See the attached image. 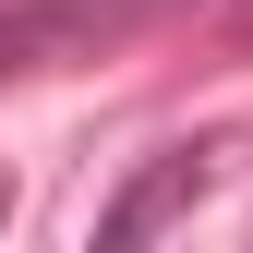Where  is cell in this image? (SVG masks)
I'll list each match as a JSON object with an SVG mask.
<instances>
[{"instance_id": "obj_1", "label": "cell", "mask_w": 253, "mask_h": 253, "mask_svg": "<svg viewBox=\"0 0 253 253\" xmlns=\"http://www.w3.org/2000/svg\"><path fill=\"white\" fill-rule=\"evenodd\" d=\"M145 12H169V0H24V12H0V73H48V60H84V48L133 37Z\"/></svg>"}, {"instance_id": "obj_2", "label": "cell", "mask_w": 253, "mask_h": 253, "mask_svg": "<svg viewBox=\"0 0 253 253\" xmlns=\"http://www.w3.org/2000/svg\"><path fill=\"white\" fill-rule=\"evenodd\" d=\"M205 193H217V145H169V157H157V169L133 181V193L97 217V241H157L181 205H205Z\"/></svg>"}, {"instance_id": "obj_3", "label": "cell", "mask_w": 253, "mask_h": 253, "mask_svg": "<svg viewBox=\"0 0 253 253\" xmlns=\"http://www.w3.org/2000/svg\"><path fill=\"white\" fill-rule=\"evenodd\" d=\"M0 229H12V193H0Z\"/></svg>"}]
</instances>
